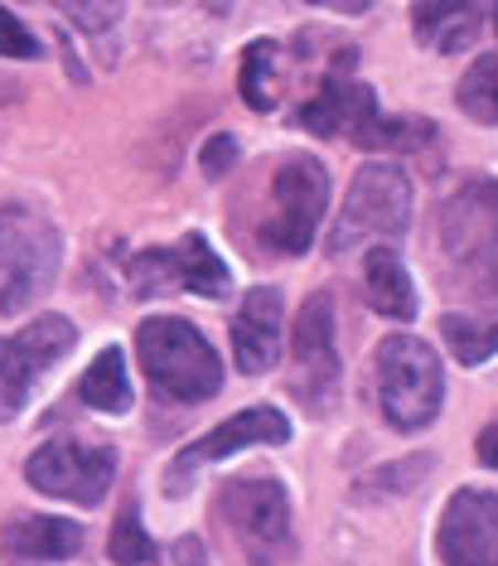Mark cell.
Listing matches in <instances>:
<instances>
[{
    "mask_svg": "<svg viewBox=\"0 0 498 566\" xmlns=\"http://www.w3.org/2000/svg\"><path fill=\"white\" fill-rule=\"evenodd\" d=\"M363 295L378 315L388 319H416V286L406 276L402 256L392 248H373L363 256Z\"/></svg>",
    "mask_w": 498,
    "mask_h": 566,
    "instance_id": "cell-17",
    "label": "cell"
},
{
    "mask_svg": "<svg viewBox=\"0 0 498 566\" xmlns=\"http://www.w3.org/2000/svg\"><path fill=\"white\" fill-rule=\"evenodd\" d=\"M441 256L459 286L498 301V179H475L445 199Z\"/></svg>",
    "mask_w": 498,
    "mask_h": 566,
    "instance_id": "cell-3",
    "label": "cell"
},
{
    "mask_svg": "<svg viewBox=\"0 0 498 566\" xmlns=\"http://www.w3.org/2000/svg\"><path fill=\"white\" fill-rule=\"evenodd\" d=\"M479 460H484L489 470H498V421L479 431Z\"/></svg>",
    "mask_w": 498,
    "mask_h": 566,
    "instance_id": "cell-29",
    "label": "cell"
},
{
    "mask_svg": "<svg viewBox=\"0 0 498 566\" xmlns=\"http://www.w3.org/2000/svg\"><path fill=\"white\" fill-rule=\"evenodd\" d=\"M242 102L252 112H272L276 93H280V49L272 40H252L247 54H242V73H237Z\"/></svg>",
    "mask_w": 498,
    "mask_h": 566,
    "instance_id": "cell-21",
    "label": "cell"
},
{
    "mask_svg": "<svg viewBox=\"0 0 498 566\" xmlns=\"http://www.w3.org/2000/svg\"><path fill=\"white\" fill-rule=\"evenodd\" d=\"M233 358H237V373H247V378L276 368V358H280V291L257 286V291L242 295L237 319H233Z\"/></svg>",
    "mask_w": 498,
    "mask_h": 566,
    "instance_id": "cell-15",
    "label": "cell"
},
{
    "mask_svg": "<svg viewBox=\"0 0 498 566\" xmlns=\"http://www.w3.org/2000/svg\"><path fill=\"white\" fill-rule=\"evenodd\" d=\"M494 24H498V6H494Z\"/></svg>",
    "mask_w": 498,
    "mask_h": 566,
    "instance_id": "cell-31",
    "label": "cell"
},
{
    "mask_svg": "<svg viewBox=\"0 0 498 566\" xmlns=\"http://www.w3.org/2000/svg\"><path fill=\"white\" fill-rule=\"evenodd\" d=\"M325 209H329L325 165L310 156H286L272 175V209L262 218L266 252H280V256L310 252L319 223H325Z\"/></svg>",
    "mask_w": 498,
    "mask_h": 566,
    "instance_id": "cell-6",
    "label": "cell"
},
{
    "mask_svg": "<svg viewBox=\"0 0 498 566\" xmlns=\"http://www.w3.org/2000/svg\"><path fill=\"white\" fill-rule=\"evenodd\" d=\"M455 102L484 126H498V54H484L475 69L459 78Z\"/></svg>",
    "mask_w": 498,
    "mask_h": 566,
    "instance_id": "cell-22",
    "label": "cell"
},
{
    "mask_svg": "<svg viewBox=\"0 0 498 566\" xmlns=\"http://www.w3.org/2000/svg\"><path fill=\"white\" fill-rule=\"evenodd\" d=\"M290 392L310 411H329L339 392V354H335V301L315 291L296 315V354H290Z\"/></svg>",
    "mask_w": 498,
    "mask_h": 566,
    "instance_id": "cell-12",
    "label": "cell"
},
{
    "mask_svg": "<svg viewBox=\"0 0 498 566\" xmlns=\"http://www.w3.org/2000/svg\"><path fill=\"white\" fill-rule=\"evenodd\" d=\"M310 6H325V10H339V15H363L373 0H310Z\"/></svg>",
    "mask_w": 498,
    "mask_h": 566,
    "instance_id": "cell-30",
    "label": "cell"
},
{
    "mask_svg": "<svg viewBox=\"0 0 498 566\" xmlns=\"http://www.w3.org/2000/svg\"><path fill=\"white\" fill-rule=\"evenodd\" d=\"M24 480L49 499H68V504L93 509L107 499L112 480H117V455L107 446H83L73 436H59V441H44L30 455Z\"/></svg>",
    "mask_w": 498,
    "mask_h": 566,
    "instance_id": "cell-10",
    "label": "cell"
},
{
    "mask_svg": "<svg viewBox=\"0 0 498 566\" xmlns=\"http://www.w3.org/2000/svg\"><path fill=\"white\" fill-rule=\"evenodd\" d=\"M349 63H353V54L343 49L339 69L325 73L319 93L296 112V122L305 126V132H315V136H349L353 146L392 150V156H398V150H421L426 140H436V126L421 122V117H382L373 87L343 73Z\"/></svg>",
    "mask_w": 498,
    "mask_h": 566,
    "instance_id": "cell-1",
    "label": "cell"
},
{
    "mask_svg": "<svg viewBox=\"0 0 498 566\" xmlns=\"http://www.w3.org/2000/svg\"><path fill=\"white\" fill-rule=\"evenodd\" d=\"M136 358L146 368L150 388L170 402H209L223 388V364L213 344L174 315H156L136 329Z\"/></svg>",
    "mask_w": 498,
    "mask_h": 566,
    "instance_id": "cell-2",
    "label": "cell"
},
{
    "mask_svg": "<svg viewBox=\"0 0 498 566\" xmlns=\"http://www.w3.org/2000/svg\"><path fill=\"white\" fill-rule=\"evenodd\" d=\"M441 339L465 368H479L498 354V311L494 315H465V311H451L441 319Z\"/></svg>",
    "mask_w": 498,
    "mask_h": 566,
    "instance_id": "cell-20",
    "label": "cell"
},
{
    "mask_svg": "<svg viewBox=\"0 0 498 566\" xmlns=\"http://www.w3.org/2000/svg\"><path fill=\"white\" fill-rule=\"evenodd\" d=\"M78 397L93 411H107V417H121V411H131V378H126L121 349H102L93 358V368L78 378Z\"/></svg>",
    "mask_w": 498,
    "mask_h": 566,
    "instance_id": "cell-19",
    "label": "cell"
},
{
    "mask_svg": "<svg viewBox=\"0 0 498 566\" xmlns=\"http://www.w3.org/2000/svg\"><path fill=\"white\" fill-rule=\"evenodd\" d=\"M112 562H117V566H150V562H160V543L146 533V527H140L136 504H126L117 527H112Z\"/></svg>",
    "mask_w": 498,
    "mask_h": 566,
    "instance_id": "cell-24",
    "label": "cell"
},
{
    "mask_svg": "<svg viewBox=\"0 0 498 566\" xmlns=\"http://www.w3.org/2000/svg\"><path fill=\"white\" fill-rule=\"evenodd\" d=\"M6 552L20 562H68L83 552V527L54 513H30V518L6 523Z\"/></svg>",
    "mask_w": 498,
    "mask_h": 566,
    "instance_id": "cell-16",
    "label": "cell"
},
{
    "mask_svg": "<svg viewBox=\"0 0 498 566\" xmlns=\"http://www.w3.org/2000/svg\"><path fill=\"white\" fill-rule=\"evenodd\" d=\"M412 24L421 44H436L445 54H455L475 34V6L469 0H421L412 10Z\"/></svg>",
    "mask_w": 498,
    "mask_h": 566,
    "instance_id": "cell-18",
    "label": "cell"
},
{
    "mask_svg": "<svg viewBox=\"0 0 498 566\" xmlns=\"http://www.w3.org/2000/svg\"><path fill=\"white\" fill-rule=\"evenodd\" d=\"M59 272V233L44 213L0 203V315L20 311Z\"/></svg>",
    "mask_w": 498,
    "mask_h": 566,
    "instance_id": "cell-8",
    "label": "cell"
},
{
    "mask_svg": "<svg viewBox=\"0 0 498 566\" xmlns=\"http://www.w3.org/2000/svg\"><path fill=\"white\" fill-rule=\"evenodd\" d=\"M412 223V185H406L402 165L392 160H368L349 185V199L329 228V252L343 256L363 242H388L402 238Z\"/></svg>",
    "mask_w": 498,
    "mask_h": 566,
    "instance_id": "cell-5",
    "label": "cell"
},
{
    "mask_svg": "<svg viewBox=\"0 0 498 566\" xmlns=\"http://www.w3.org/2000/svg\"><path fill=\"white\" fill-rule=\"evenodd\" d=\"M441 566H498V494L459 489L436 527Z\"/></svg>",
    "mask_w": 498,
    "mask_h": 566,
    "instance_id": "cell-14",
    "label": "cell"
},
{
    "mask_svg": "<svg viewBox=\"0 0 498 566\" xmlns=\"http://www.w3.org/2000/svg\"><path fill=\"white\" fill-rule=\"evenodd\" d=\"M44 44L20 24L15 10L0 6V59H40Z\"/></svg>",
    "mask_w": 498,
    "mask_h": 566,
    "instance_id": "cell-26",
    "label": "cell"
},
{
    "mask_svg": "<svg viewBox=\"0 0 498 566\" xmlns=\"http://www.w3.org/2000/svg\"><path fill=\"white\" fill-rule=\"evenodd\" d=\"M199 165H203V175H209V179H223L237 165V140L233 136H213L209 146L199 150Z\"/></svg>",
    "mask_w": 498,
    "mask_h": 566,
    "instance_id": "cell-27",
    "label": "cell"
},
{
    "mask_svg": "<svg viewBox=\"0 0 498 566\" xmlns=\"http://www.w3.org/2000/svg\"><path fill=\"white\" fill-rule=\"evenodd\" d=\"M219 518L252 566H280L296 547L290 499L276 480H227L219 489Z\"/></svg>",
    "mask_w": 498,
    "mask_h": 566,
    "instance_id": "cell-7",
    "label": "cell"
},
{
    "mask_svg": "<svg viewBox=\"0 0 498 566\" xmlns=\"http://www.w3.org/2000/svg\"><path fill=\"white\" fill-rule=\"evenodd\" d=\"M73 339H78V329H73V319H63V315H40L20 334L0 339V421L20 417V407L30 402V388L49 368L63 364V354L73 349Z\"/></svg>",
    "mask_w": 498,
    "mask_h": 566,
    "instance_id": "cell-11",
    "label": "cell"
},
{
    "mask_svg": "<svg viewBox=\"0 0 498 566\" xmlns=\"http://www.w3.org/2000/svg\"><path fill=\"white\" fill-rule=\"evenodd\" d=\"M290 441V421L286 411L276 407H252V411H237L227 417L223 427H213L209 436H199L194 446H184L180 455L170 460V474H165V494L180 499L189 484H194L199 465H213V460H227L247 446H286Z\"/></svg>",
    "mask_w": 498,
    "mask_h": 566,
    "instance_id": "cell-13",
    "label": "cell"
},
{
    "mask_svg": "<svg viewBox=\"0 0 498 566\" xmlns=\"http://www.w3.org/2000/svg\"><path fill=\"white\" fill-rule=\"evenodd\" d=\"M426 470H436V460H431V455H406V460H398V465H382V470L368 474V480H359V484H353V494H359V499L406 494V489H416L421 480H426Z\"/></svg>",
    "mask_w": 498,
    "mask_h": 566,
    "instance_id": "cell-23",
    "label": "cell"
},
{
    "mask_svg": "<svg viewBox=\"0 0 498 566\" xmlns=\"http://www.w3.org/2000/svg\"><path fill=\"white\" fill-rule=\"evenodd\" d=\"M373 382H378V407L398 431H421L441 417L445 402V373L431 344L412 334H388L373 358Z\"/></svg>",
    "mask_w": 498,
    "mask_h": 566,
    "instance_id": "cell-4",
    "label": "cell"
},
{
    "mask_svg": "<svg viewBox=\"0 0 498 566\" xmlns=\"http://www.w3.org/2000/svg\"><path fill=\"white\" fill-rule=\"evenodd\" d=\"M131 286L136 295H165V291H189L203 301H223L233 291L227 262L213 252L203 233H184L174 248H150L131 256Z\"/></svg>",
    "mask_w": 498,
    "mask_h": 566,
    "instance_id": "cell-9",
    "label": "cell"
},
{
    "mask_svg": "<svg viewBox=\"0 0 498 566\" xmlns=\"http://www.w3.org/2000/svg\"><path fill=\"white\" fill-rule=\"evenodd\" d=\"M170 557L180 562V566H203V562H209V557H203V547L194 543V537H180V543H174V552H170Z\"/></svg>",
    "mask_w": 498,
    "mask_h": 566,
    "instance_id": "cell-28",
    "label": "cell"
},
{
    "mask_svg": "<svg viewBox=\"0 0 498 566\" xmlns=\"http://www.w3.org/2000/svg\"><path fill=\"white\" fill-rule=\"evenodd\" d=\"M54 6H59L73 24H78V30L102 34V30H112V24L121 20V6H126V0H54Z\"/></svg>",
    "mask_w": 498,
    "mask_h": 566,
    "instance_id": "cell-25",
    "label": "cell"
}]
</instances>
